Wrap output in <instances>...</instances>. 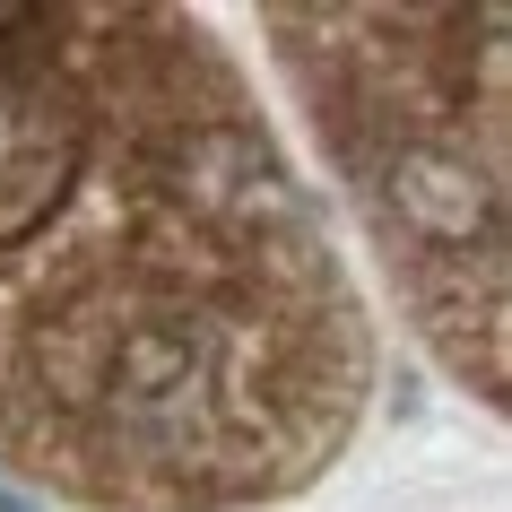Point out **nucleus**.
Instances as JSON below:
<instances>
[]
</instances>
